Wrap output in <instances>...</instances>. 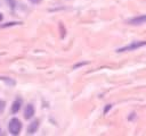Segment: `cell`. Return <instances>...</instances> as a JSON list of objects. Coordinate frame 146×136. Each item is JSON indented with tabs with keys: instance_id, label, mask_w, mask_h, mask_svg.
<instances>
[{
	"instance_id": "6da1fadb",
	"label": "cell",
	"mask_w": 146,
	"mask_h": 136,
	"mask_svg": "<svg viewBox=\"0 0 146 136\" xmlns=\"http://www.w3.org/2000/svg\"><path fill=\"white\" fill-rule=\"evenodd\" d=\"M8 129H9V133H10L11 135H18L19 131H21V129H22L21 120L17 119V118H13V119L9 121Z\"/></svg>"
},
{
	"instance_id": "7a4b0ae2",
	"label": "cell",
	"mask_w": 146,
	"mask_h": 136,
	"mask_svg": "<svg viewBox=\"0 0 146 136\" xmlns=\"http://www.w3.org/2000/svg\"><path fill=\"white\" fill-rule=\"evenodd\" d=\"M144 45H146V41H135V42H132V43H130V44H128V45H125L123 48L117 49V52L133 51V50H137V49H139V48H141Z\"/></svg>"
},
{
	"instance_id": "3957f363",
	"label": "cell",
	"mask_w": 146,
	"mask_h": 136,
	"mask_svg": "<svg viewBox=\"0 0 146 136\" xmlns=\"http://www.w3.org/2000/svg\"><path fill=\"white\" fill-rule=\"evenodd\" d=\"M129 24L131 25H141L146 23V15H141V16H137L135 18H131L128 20Z\"/></svg>"
},
{
	"instance_id": "277c9868",
	"label": "cell",
	"mask_w": 146,
	"mask_h": 136,
	"mask_svg": "<svg viewBox=\"0 0 146 136\" xmlns=\"http://www.w3.org/2000/svg\"><path fill=\"white\" fill-rule=\"evenodd\" d=\"M33 114H34V107H33V104H27L25 107V110H24V117L26 119H31Z\"/></svg>"
},
{
	"instance_id": "5b68a950",
	"label": "cell",
	"mask_w": 146,
	"mask_h": 136,
	"mask_svg": "<svg viewBox=\"0 0 146 136\" xmlns=\"http://www.w3.org/2000/svg\"><path fill=\"white\" fill-rule=\"evenodd\" d=\"M21 105H22V100L21 99H17L16 101L13 102V105H11V112L13 113H17L21 109Z\"/></svg>"
},
{
	"instance_id": "8992f818",
	"label": "cell",
	"mask_w": 146,
	"mask_h": 136,
	"mask_svg": "<svg viewBox=\"0 0 146 136\" xmlns=\"http://www.w3.org/2000/svg\"><path fill=\"white\" fill-rule=\"evenodd\" d=\"M38 127H39V121H38V120H34V121L29 126V128H27V133H29V134H34V133L36 131Z\"/></svg>"
},
{
	"instance_id": "52a82bcc",
	"label": "cell",
	"mask_w": 146,
	"mask_h": 136,
	"mask_svg": "<svg viewBox=\"0 0 146 136\" xmlns=\"http://www.w3.org/2000/svg\"><path fill=\"white\" fill-rule=\"evenodd\" d=\"M5 105H6V103H5L3 101H0V113L3 111V109H5Z\"/></svg>"
},
{
	"instance_id": "ba28073f",
	"label": "cell",
	"mask_w": 146,
	"mask_h": 136,
	"mask_svg": "<svg viewBox=\"0 0 146 136\" xmlns=\"http://www.w3.org/2000/svg\"><path fill=\"white\" fill-rule=\"evenodd\" d=\"M110 109H111V104H108V105H107V108H106V109H104V113H107V111H108Z\"/></svg>"
},
{
	"instance_id": "9c48e42d",
	"label": "cell",
	"mask_w": 146,
	"mask_h": 136,
	"mask_svg": "<svg viewBox=\"0 0 146 136\" xmlns=\"http://www.w3.org/2000/svg\"><path fill=\"white\" fill-rule=\"evenodd\" d=\"M30 1H32V2H39V0H30Z\"/></svg>"
},
{
	"instance_id": "30bf717a",
	"label": "cell",
	"mask_w": 146,
	"mask_h": 136,
	"mask_svg": "<svg viewBox=\"0 0 146 136\" xmlns=\"http://www.w3.org/2000/svg\"><path fill=\"white\" fill-rule=\"evenodd\" d=\"M1 20H2V14L0 12V22H1Z\"/></svg>"
}]
</instances>
